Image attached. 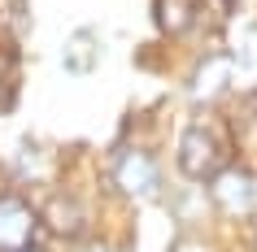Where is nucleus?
Here are the masks:
<instances>
[{"mask_svg":"<svg viewBox=\"0 0 257 252\" xmlns=\"http://www.w3.org/2000/svg\"><path fill=\"white\" fill-rule=\"evenodd\" d=\"M44 226L57 239H79L83 226H87V204H83V196H74V191H53V196L44 200Z\"/></svg>","mask_w":257,"mask_h":252,"instance_id":"obj_4","label":"nucleus"},{"mask_svg":"<svg viewBox=\"0 0 257 252\" xmlns=\"http://www.w3.org/2000/svg\"><path fill=\"white\" fill-rule=\"evenodd\" d=\"M196 18V0H153V22L162 35H183Z\"/></svg>","mask_w":257,"mask_h":252,"instance_id":"obj_7","label":"nucleus"},{"mask_svg":"<svg viewBox=\"0 0 257 252\" xmlns=\"http://www.w3.org/2000/svg\"><path fill=\"white\" fill-rule=\"evenodd\" d=\"M227 79H231V57H205L201 70L192 74V96L196 100H214V96H222Z\"/></svg>","mask_w":257,"mask_h":252,"instance_id":"obj_6","label":"nucleus"},{"mask_svg":"<svg viewBox=\"0 0 257 252\" xmlns=\"http://www.w3.org/2000/svg\"><path fill=\"white\" fill-rule=\"evenodd\" d=\"M35 226H40V217L22 196H14V191L0 196V252H31Z\"/></svg>","mask_w":257,"mask_h":252,"instance_id":"obj_3","label":"nucleus"},{"mask_svg":"<svg viewBox=\"0 0 257 252\" xmlns=\"http://www.w3.org/2000/svg\"><path fill=\"white\" fill-rule=\"evenodd\" d=\"M31 252H35V248H31Z\"/></svg>","mask_w":257,"mask_h":252,"instance_id":"obj_11","label":"nucleus"},{"mask_svg":"<svg viewBox=\"0 0 257 252\" xmlns=\"http://www.w3.org/2000/svg\"><path fill=\"white\" fill-rule=\"evenodd\" d=\"M109 183L122 196H153L157 191V161L144 148H122L109 165Z\"/></svg>","mask_w":257,"mask_h":252,"instance_id":"obj_2","label":"nucleus"},{"mask_svg":"<svg viewBox=\"0 0 257 252\" xmlns=\"http://www.w3.org/2000/svg\"><path fill=\"white\" fill-rule=\"evenodd\" d=\"M0 92H5V87H0Z\"/></svg>","mask_w":257,"mask_h":252,"instance_id":"obj_10","label":"nucleus"},{"mask_svg":"<svg viewBox=\"0 0 257 252\" xmlns=\"http://www.w3.org/2000/svg\"><path fill=\"white\" fill-rule=\"evenodd\" d=\"M227 157H231V139H227V126L201 118L192 122L188 131L179 135V170L196 178V183H214L218 174L227 170Z\"/></svg>","mask_w":257,"mask_h":252,"instance_id":"obj_1","label":"nucleus"},{"mask_svg":"<svg viewBox=\"0 0 257 252\" xmlns=\"http://www.w3.org/2000/svg\"><path fill=\"white\" fill-rule=\"evenodd\" d=\"M218 5H222V9H235V0H218Z\"/></svg>","mask_w":257,"mask_h":252,"instance_id":"obj_8","label":"nucleus"},{"mask_svg":"<svg viewBox=\"0 0 257 252\" xmlns=\"http://www.w3.org/2000/svg\"><path fill=\"white\" fill-rule=\"evenodd\" d=\"M214 200L222 204L227 213H235V217H244V213L257 209V174L248 170H222L214 178Z\"/></svg>","mask_w":257,"mask_h":252,"instance_id":"obj_5","label":"nucleus"},{"mask_svg":"<svg viewBox=\"0 0 257 252\" xmlns=\"http://www.w3.org/2000/svg\"><path fill=\"white\" fill-rule=\"evenodd\" d=\"M253 252H257V235H253Z\"/></svg>","mask_w":257,"mask_h":252,"instance_id":"obj_9","label":"nucleus"}]
</instances>
